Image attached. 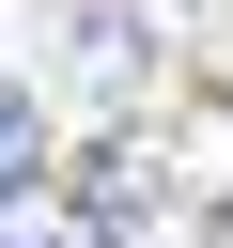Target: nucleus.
Masks as SVG:
<instances>
[{"mask_svg":"<svg viewBox=\"0 0 233 248\" xmlns=\"http://www.w3.org/2000/svg\"><path fill=\"white\" fill-rule=\"evenodd\" d=\"M0 248H124V202H93V186H0Z\"/></svg>","mask_w":233,"mask_h":248,"instance_id":"f257e3e1","label":"nucleus"},{"mask_svg":"<svg viewBox=\"0 0 233 248\" xmlns=\"http://www.w3.org/2000/svg\"><path fill=\"white\" fill-rule=\"evenodd\" d=\"M62 62L124 93V78H140V16H124V0H78V16H62Z\"/></svg>","mask_w":233,"mask_h":248,"instance_id":"f03ea898","label":"nucleus"},{"mask_svg":"<svg viewBox=\"0 0 233 248\" xmlns=\"http://www.w3.org/2000/svg\"><path fill=\"white\" fill-rule=\"evenodd\" d=\"M31 170H47V124H31V93L0 78V186H31Z\"/></svg>","mask_w":233,"mask_h":248,"instance_id":"7ed1b4c3","label":"nucleus"}]
</instances>
